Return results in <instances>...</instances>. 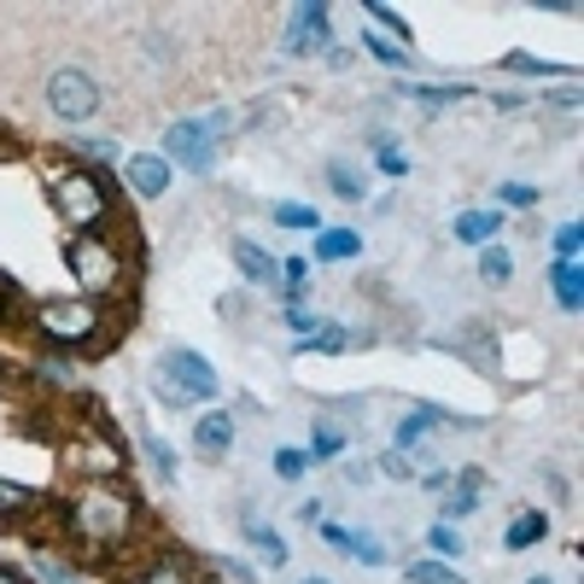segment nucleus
<instances>
[{"mask_svg": "<svg viewBox=\"0 0 584 584\" xmlns=\"http://www.w3.org/2000/svg\"><path fill=\"white\" fill-rule=\"evenodd\" d=\"M368 24H380V30H392L398 41H409V24H404V12H392V7H380V0H368Z\"/></svg>", "mask_w": 584, "mask_h": 584, "instance_id": "cd10ccee", "label": "nucleus"}, {"mask_svg": "<svg viewBox=\"0 0 584 584\" xmlns=\"http://www.w3.org/2000/svg\"><path fill=\"white\" fill-rule=\"evenodd\" d=\"M222 567V578H234V584H252V567H246V561H217Z\"/></svg>", "mask_w": 584, "mask_h": 584, "instance_id": "a19ab883", "label": "nucleus"}, {"mask_svg": "<svg viewBox=\"0 0 584 584\" xmlns=\"http://www.w3.org/2000/svg\"><path fill=\"white\" fill-rule=\"evenodd\" d=\"M409 584H462L445 561H409Z\"/></svg>", "mask_w": 584, "mask_h": 584, "instance_id": "bb28decb", "label": "nucleus"}, {"mask_svg": "<svg viewBox=\"0 0 584 584\" xmlns=\"http://www.w3.org/2000/svg\"><path fill=\"white\" fill-rule=\"evenodd\" d=\"M53 211L65 217L76 234H106L112 194L94 170H53Z\"/></svg>", "mask_w": 584, "mask_h": 584, "instance_id": "7ed1b4c3", "label": "nucleus"}, {"mask_svg": "<svg viewBox=\"0 0 584 584\" xmlns=\"http://www.w3.org/2000/svg\"><path fill=\"white\" fill-rule=\"evenodd\" d=\"M48 106H53V117H65V123H88V117L100 112V88H94V76H88V71H76V65L53 71V76H48Z\"/></svg>", "mask_w": 584, "mask_h": 584, "instance_id": "423d86ee", "label": "nucleus"}, {"mask_svg": "<svg viewBox=\"0 0 584 584\" xmlns=\"http://www.w3.org/2000/svg\"><path fill=\"white\" fill-rule=\"evenodd\" d=\"M550 286H555V299L561 310H584V275H578V263H550Z\"/></svg>", "mask_w": 584, "mask_h": 584, "instance_id": "ddd939ff", "label": "nucleus"}, {"mask_svg": "<svg viewBox=\"0 0 584 584\" xmlns=\"http://www.w3.org/2000/svg\"><path fill=\"white\" fill-rule=\"evenodd\" d=\"M357 252H363V240L351 234V228H316V258L345 263V258H357Z\"/></svg>", "mask_w": 584, "mask_h": 584, "instance_id": "2eb2a0df", "label": "nucleus"}, {"mask_svg": "<svg viewBox=\"0 0 584 584\" xmlns=\"http://www.w3.org/2000/svg\"><path fill=\"white\" fill-rule=\"evenodd\" d=\"M345 345H351V333H345V327H333V322H322L316 333H310V340H299L292 351H299V357H340Z\"/></svg>", "mask_w": 584, "mask_h": 584, "instance_id": "4468645a", "label": "nucleus"}, {"mask_svg": "<svg viewBox=\"0 0 584 584\" xmlns=\"http://www.w3.org/2000/svg\"><path fill=\"white\" fill-rule=\"evenodd\" d=\"M65 456H71V468L88 473V479H117L123 473V450L112 445L106 432H76Z\"/></svg>", "mask_w": 584, "mask_h": 584, "instance_id": "6e6552de", "label": "nucleus"}, {"mask_svg": "<svg viewBox=\"0 0 584 584\" xmlns=\"http://www.w3.org/2000/svg\"><path fill=\"white\" fill-rule=\"evenodd\" d=\"M71 532L82 544H100V550H117L135 538V503L117 491V479H88L71 503Z\"/></svg>", "mask_w": 584, "mask_h": 584, "instance_id": "f257e3e1", "label": "nucleus"}, {"mask_svg": "<svg viewBox=\"0 0 584 584\" xmlns=\"http://www.w3.org/2000/svg\"><path fill=\"white\" fill-rule=\"evenodd\" d=\"M380 170H386V176H404V170H409V158H404L392 140H380Z\"/></svg>", "mask_w": 584, "mask_h": 584, "instance_id": "ea45409f", "label": "nucleus"}, {"mask_svg": "<svg viewBox=\"0 0 584 584\" xmlns=\"http://www.w3.org/2000/svg\"><path fill=\"white\" fill-rule=\"evenodd\" d=\"M340 450H345V432L322 421V427H316V438H310V456H322V462H327V456H340Z\"/></svg>", "mask_w": 584, "mask_h": 584, "instance_id": "f704fd0d", "label": "nucleus"}, {"mask_svg": "<svg viewBox=\"0 0 584 584\" xmlns=\"http://www.w3.org/2000/svg\"><path fill=\"white\" fill-rule=\"evenodd\" d=\"M380 473H392V479H409V473H415L409 450H386V456H380Z\"/></svg>", "mask_w": 584, "mask_h": 584, "instance_id": "58836bf2", "label": "nucleus"}, {"mask_svg": "<svg viewBox=\"0 0 584 584\" xmlns=\"http://www.w3.org/2000/svg\"><path fill=\"white\" fill-rule=\"evenodd\" d=\"M281 275H286V286H299V281H304V263H299V258H286V263H281Z\"/></svg>", "mask_w": 584, "mask_h": 584, "instance_id": "a18cd8bd", "label": "nucleus"}, {"mask_svg": "<svg viewBox=\"0 0 584 584\" xmlns=\"http://www.w3.org/2000/svg\"><path fill=\"white\" fill-rule=\"evenodd\" d=\"M503 71H520V76H561V71H573V65H550V59H532V53H509Z\"/></svg>", "mask_w": 584, "mask_h": 584, "instance_id": "393cba45", "label": "nucleus"}, {"mask_svg": "<svg viewBox=\"0 0 584 584\" xmlns=\"http://www.w3.org/2000/svg\"><path fill=\"white\" fill-rule=\"evenodd\" d=\"M12 299V286H7V275H0V304H7Z\"/></svg>", "mask_w": 584, "mask_h": 584, "instance_id": "49530a36", "label": "nucleus"}, {"mask_svg": "<svg viewBox=\"0 0 584 584\" xmlns=\"http://www.w3.org/2000/svg\"><path fill=\"white\" fill-rule=\"evenodd\" d=\"M544 532H550V520H544V514H520V520H509L503 544H509V550H532Z\"/></svg>", "mask_w": 584, "mask_h": 584, "instance_id": "f3484780", "label": "nucleus"}, {"mask_svg": "<svg viewBox=\"0 0 584 584\" xmlns=\"http://www.w3.org/2000/svg\"><path fill=\"white\" fill-rule=\"evenodd\" d=\"M286 327L299 333V340H310V333L322 327V316H316V310H310V304H299V299H292V304H286Z\"/></svg>", "mask_w": 584, "mask_h": 584, "instance_id": "72a5a7b5", "label": "nucleus"}, {"mask_svg": "<svg viewBox=\"0 0 584 584\" xmlns=\"http://www.w3.org/2000/svg\"><path fill=\"white\" fill-rule=\"evenodd\" d=\"M194 445H199L205 456H222L228 445H234V415H217V409H211V415L194 427Z\"/></svg>", "mask_w": 584, "mask_h": 584, "instance_id": "9b49d317", "label": "nucleus"}, {"mask_svg": "<svg viewBox=\"0 0 584 584\" xmlns=\"http://www.w3.org/2000/svg\"><path fill=\"white\" fill-rule=\"evenodd\" d=\"M404 94H409V100H421V106H456V100H468L462 82H445V88H421V82H409Z\"/></svg>", "mask_w": 584, "mask_h": 584, "instance_id": "412c9836", "label": "nucleus"}, {"mask_svg": "<svg viewBox=\"0 0 584 584\" xmlns=\"http://www.w3.org/2000/svg\"><path fill=\"white\" fill-rule=\"evenodd\" d=\"M304 584H327V578H304Z\"/></svg>", "mask_w": 584, "mask_h": 584, "instance_id": "09e8293b", "label": "nucleus"}, {"mask_svg": "<svg viewBox=\"0 0 584 584\" xmlns=\"http://www.w3.org/2000/svg\"><path fill=\"white\" fill-rule=\"evenodd\" d=\"M345 555L363 561V567H380V561H386V544H380V538H368V532H345Z\"/></svg>", "mask_w": 584, "mask_h": 584, "instance_id": "6ab92c4d", "label": "nucleus"}, {"mask_svg": "<svg viewBox=\"0 0 584 584\" xmlns=\"http://www.w3.org/2000/svg\"><path fill=\"white\" fill-rule=\"evenodd\" d=\"M140 584H187V573H176V567H153Z\"/></svg>", "mask_w": 584, "mask_h": 584, "instance_id": "79ce46f5", "label": "nucleus"}, {"mask_svg": "<svg viewBox=\"0 0 584 584\" xmlns=\"http://www.w3.org/2000/svg\"><path fill=\"white\" fill-rule=\"evenodd\" d=\"M65 263H71V275L88 299H106V292H117L123 275H129V258H123L117 240H106V234H76L65 246Z\"/></svg>", "mask_w": 584, "mask_h": 584, "instance_id": "20e7f679", "label": "nucleus"}, {"mask_svg": "<svg viewBox=\"0 0 584 584\" xmlns=\"http://www.w3.org/2000/svg\"><path fill=\"white\" fill-rule=\"evenodd\" d=\"M497 199H503V205H538V187H526V181H503V187H497Z\"/></svg>", "mask_w": 584, "mask_h": 584, "instance_id": "e433bc0d", "label": "nucleus"}, {"mask_svg": "<svg viewBox=\"0 0 584 584\" xmlns=\"http://www.w3.org/2000/svg\"><path fill=\"white\" fill-rule=\"evenodd\" d=\"M35 327L48 333L53 345H65V351L94 345L88 357H106L100 345H112V333H117V322L106 327V310H100L94 299H48V304L35 310Z\"/></svg>", "mask_w": 584, "mask_h": 584, "instance_id": "f03ea898", "label": "nucleus"}, {"mask_svg": "<svg viewBox=\"0 0 584 584\" xmlns=\"http://www.w3.org/2000/svg\"><path fill=\"white\" fill-rule=\"evenodd\" d=\"M432 421H450V415H438V409H421V415H404V421H398V445L404 450H421V445H415V438H421Z\"/></svg>", "mask_w": 584, "mask_h": 584, "instance_id": "4be33fe9", "label": "nucleus"}, {"mask_svg": "<svg viewBox=\"0 0 584 584\" xmlns=\"http://www.w3.org/2000/svg\"><path fill=\"white\" fill-rule=\"evenodd\" d=\"M35 573H41V584H82V573L71 567V561H59L53 550L35 555Z\"/></svg>", "mask_w": 584, "mask_h": 584, "instance_id": "aec40b11", "label": "nucleus"}, {"mask_svg": "<svg viewBox=\"0 0 584 584\" xmlns=\"http://www.w3.org/2000/svg\"><path fill=\"white\" fill-rule=\"evenodd\" d=\"M322 544H327V550H345V526H333V520H327V526H322Z\"/></svg>", "mask_w": 584, "mask_h": 584, "instance_id": "c03bdc74", "label": "nucleus"}, {"mask_svg": "<svg viewBox=\"0 0 584 584\" xmlns=\"http://www.w3.org/2000/svg\"><path fill=\"white\" fill-rule=\"evenodd\" d=\"M427 544H432L438 555H462V544H468V538H456V526H450V520H438V526L427 532Z\"/></svg>", "mask_w": 584, "mask_h": 584, "instance_id": "c9c22d12", "label": "nucleus"}, {"mask_svg": "<svg viewBox=\"0 0 584 584\" xmlns=\"http://www.w3.org/2000/svg\"><path fill=\"white\" fill-rule=\"evenodd\" d=\"M82 153H88V158H117V146L112 140H82Z\"/></svg>", "mask_w": 584, "mask_h": 584, "instance_id": "37998d69", "label": "nucleus"}, {"mask_svg": "<svg viewBox=\"0 0 584 584\" xmlns=\"http://www.w3.org/2000/svg\"><path fill=\"white\" fill-rule=\"evenodd\" d=\"M578 252H584V228H578V222L555 228V258H561V263H578Z\"/></svg>", "mask_w": 584, "mask_h": 584, "instance_id": "c85d7f7f", "label": "nucleus"}, {"mask_svg": "<svg viewBox=\"0 0 584 584\" xmlns=\"http://www.w3.org/2000/svg\"><path fill=\"white\" fill-rule=\"evenodd\" d=\"M30 509H35V491L18 486V479H0V520H18V514H30Z\"/></svg>", "mask_w": 584, "mask_h": 584, "instance_id": "a211bd4d", "label": "nucleus"}, {"mask_svg": "<svg viewBox=\"0 0 584 584\" xmlns=\"http://www.w3.org/2000/svg\"><path fill=\"white\" fill-rule=\"evenodd\" d=\"M479 275H486L491 286H503L514 275V258L503 252V246H486V258H479Z\"/></svg>", "mask_w": 584, "mask_h": 584, "instance_id": "5701e85b", "label": "nucleus"}, {"mask_svg": "<svg viewBox=\"0 0 584 584\" xmlns=\"http://www.w3.org/2000/svg\"><path fill=\"white\" fill-rule=\"evenodd\" d=\"M327 35H333L327 7H316V0H310V7L292 12V30L281 35V48H286V53H310V48H327Z\"/></svg>", "mask_w": 584, "mask_h": 584, "instance_id": "1a4fd4ad", "label": "nucleus"}, {"mask_svg": "<svg viewBox=\"0 0 584 584\" xmlns=\"http://www.w3.org/2000/svg\"><path fill=\"white\" fill-rule=\"evenodd\" d=\"M497 228H503V211H462V217H456V240L479 246V240H491Z\"/></svg>", "mask_w": 584, "mask_h": 584, "instance_id": "dca6fc26", "label": "nucleus"}, {"mask_svg": "<svg viewBox=\"0 0 584 584\" xmlns=\"http://www.w3.org/2000/svg\"><path fill=\"white\" fill-rule=\"evenodd\" d=\"M363 48L374 53V59H380V65H392V71H404V48H398V41H386V35H363Z\"/></svg>", "mask_w": 584, "mask_h": 584, "instance_id": "7c9ffc66", "label": "nucleus"}, {"mask_svg": "<svg viewBox=\"0 0 584 584\" xmlns=\"http://www.w3.org/2000/svg\"><path fill=\"white\" fill-rule=\"evenodd\" d=\"M158 380H170L181 398H217V368L199 357V351H187V345H176V351H164V368H158Z\"/></svg>", "mask_w": 584, "mask_h": 584, "instance_id": "0eeeda50", "label": "nucleus"}, {"mask_svg": "<svg viewBox=\"0 0 584 584\" xmlns=\"http://www.w3.org/2000/svg\"><path fill=\"white\" fill-rule=\"evenodd\" d=\"M532 584H550V578H532Z\"/></svg>", "mask_w": 584, "mask_h": 584, "instance_id": "8fccbe9b", "label": "nucleus"}, {"mask_svg": "<svg viewBox=\"0 0 584 584\" xmlns=\"http://www.w3.org/2000/svg\"><path fill=\"white\" fill-rule=\"evenodd\" d=\"M222 135H228V112L170 123V129H164V158L187 164L194 176H211V170H217V140H222Z\"/></svg>", "mask_w": 584, "mask_h": 584, "instance_id": "39448f33", "label": "nucleus"}, {"mask_svg": "<svg viewBox=\"0 0 584 584\" xmlns=\"http://www.w3.org/2000/svg\"><path fill=\"white\" fill-rule=\"evenodd\" d=\"M0 584H18V573H7V567H0Z\"/></svg>", "mask_w": 584, "mask_h": 584, "instance_id": "de8ad7c7", "label": "nucleus"}, {"mask_svg": "<svg viewBox=\"0 0 584 584\" xmlns=\"http://www.w3.org/2000/svg\"><path fill=\"white\" fill-rule=\"evenodd\" d=\"M473 509H479V473L468 468V473H462V491H456L450 503H445V514H450V520H462V514H473Z\"/></svg>", "mask_w": 584, "mask_h": 584, "instance_id": "b1692460", "label": "nucleus"}, {"mask_svg": "<svg viewBox=\"0 0 584 584\" xmlns=\"http://www.w3.org/2000/svg\"><path fill=\"white\" fill-rule=\"evenodd\" d=\"M304 468H310V456H299V450H275V473H281V479H299Z\"/></svg>", "mask_w": 584, "mask_h": 584, "instance_id": "4c0bfd02", "label": "nucleus"}, {"mask_svg": "<svg viewBox=\"0 0 584 584\" xmlns=\"http://www.w3.org/2000/svg\"><path fill=\"white\" fill-rule=\"evenodd\" d=\"M146 462H153V473L164 479V486L176 479V456H170V445H164V438H146Z\"/></svg>", "mask_w": 584, "mask_h": 584, "instance_id": "c756f323", "label": "nucleus"}, {"mask_svg": "<svg viewBox=\"0 0 584 584\" xmlns=\"http://www.w3.org/2000/svg\"><path fill=\"white\" fill-rule=\"evenodd\" d=\"M252 544L269 555V561H286V538L275 526H263V520H252Z\"/></svg>", "mask_w": 584, "mask_h": 584, "instance_id": "473e14b6", "label": "nucleus"}, {"mask_svg": "<svg viewBox=\"0 0 584 584\" xmlns=\"http://www.w3.org/2000/svg\"><path fill=\"white\" fill-rule=\"evenodd\" d=\"M327 181H333V194H345V199H363L368 194V181L351 170V164H327Z\"/></svg>", "mask_w": 584, "mask_h": 584, "instance_id": "a878e982", "label": "nucleus"}, {"mask_svg": "<svg viewBox=\"0 0 584 584\" xmlns=\"http://www.w3.org/2000/svg\"><path fill=\"white\" fill-rule=\"evenodd\" d=\"M234 263H240V275H246V281H281L275 258H269L258 240H234Z\"/></svg>", "mask_w": 584, "mask_h": 584, "instance_id": "f8f14e48", "label": "nucleus"}, {"mask_svg": "<svg viewBox=\"0 0 584 584\" xmlns=\"http://www.w3.org/2000/svg\"><path fill=\"white\" fill-rule=\"evenodd\" d=\"M123 176H129V187L140 199H158L164 187H170V158L164 153H135L129 164H123Z\"/></svg>", "mask_w": 584, "mask_h": 584, "instance_id": "9d476101", "label": "nucleus"}, {"mask_svg": "<svg viewBox=\"0 0 584 584\" xmlns=\"http://www.w3.org/2000/svg\"><path fill=\"white\" fill-rule=\"evenodd\" d=\"M275 222H281V228H322V222H316V211H310V205H299V199L275 205Z\"/></svg>", "mask_w": 584, "mask_h": 584, "instance_id": "2f4dec72", "label": "nucleus"}]
</instances>
